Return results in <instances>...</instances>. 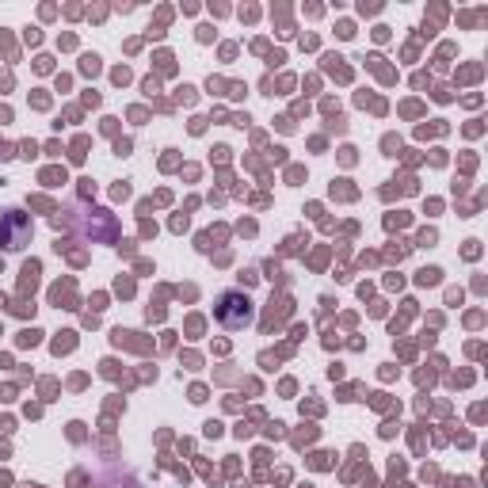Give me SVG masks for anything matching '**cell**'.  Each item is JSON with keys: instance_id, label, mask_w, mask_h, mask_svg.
<instances>
[{"instance_id": "1", "label": "cell", "mask_w": 488, "mask_h": 488, "mask_svg": "<svg viewBox=\"0 0 488 488\" xmlns=\"http://www.w3.org/2000/svg\"><path fill=\"white\" fill-rule=\"evenodd\" d=\"M218 321L225 324V329H244V324L252 321V302L244 294H237V290H230V294H221Z\"/></svg>"}, {"instance_id": "2", "label": "cell", "mask_w": 488, "mask_h": 488, "mask_svg": "<svg viewBox=\"0 0 488 488\" xmlns=\"http://www.w3.org/2000/svg\"><path fill=\"white\" fill-rule=\"evenodd\" d=\"M27 233H31V225L27 218L20 214V210H8V214H0V249H23L27 244Z\"/></svg>"}]
</instances>
